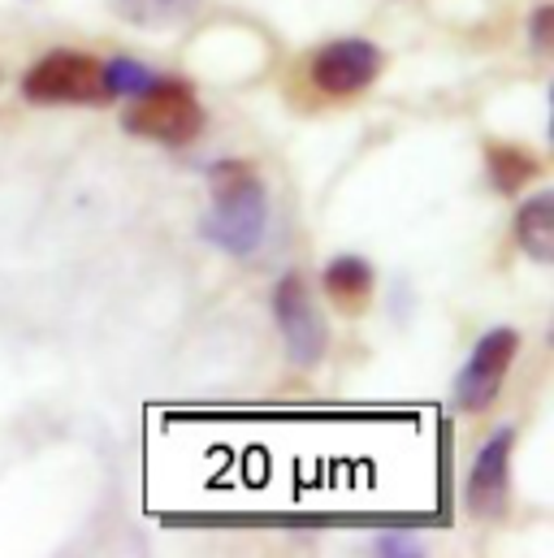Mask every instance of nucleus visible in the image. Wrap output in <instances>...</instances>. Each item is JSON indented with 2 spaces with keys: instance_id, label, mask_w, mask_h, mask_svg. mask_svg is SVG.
I'll return each instance as SVG.
<instances>
[{
  "instance_id": "obj_1",
  "label": "nucleus",
  "mask_w": 554,
  "mask_h": 558,
  "mask_svg": "<svg viewBox=\"0 0 554 558\" xmlns=\"http://www.w3.org/2000/svg\"><path fill=\"white\" fill-rule=\"evenodd\" d=\"M208 186H213V208L204 213L200 234L230 256H252L269 230V191L256 165L217 160L208 169Z\"/></svg>"
},
{
  "instance_id": "obj_2",
  "label": "nucleus",
  "mask_w": 554,
  "mask_h": 558,
  "mask_svg": "<svg viewBox=\"0 0 554 558\" xmlns=\"http://www.w3.org/2000/svg\"><path fill=\"white\" fill-rule=\"evenodd\" d=\"M122 131L135 140L186 147L204 131V105L200 96L178 78H156L147 92H138L135 105L122 113Z\"/></svg>"
},
{
  "instance_id": "obj_3",
  "label": "nucleus",
  "mask_w": 554,
  "mask_h": 558,
  "mask_svg": "<svg viewBox=\"0 0 554 558\" xmlns=\"http://www.w3.org/2000/svg\"><path fill=\"white\" fill-rule=\"evenodd\" d=\"M22 96L31 105H105L109 100L105 61H96L79 48H52L48 57H39L26 70Z\"/></svg>"
},
{
  "instance_id": "obj_4",
  "label": "nucleus",
  "mask_w": 554,
  "mask_h": 558,
  "mask_svg": "<svg viewBox=\"0 0 554 558\" xmlns=\"http://www.w3.org/2000/svg\"><path fill=\"white\" fill-rule=\"evenodd\" d=\"M386 70V52L373 39L347 35V39H329L312 52L308 61V78L321 96L329 100H351L360 92H369Z\"/></svg>"
},
{
  "instance_id": "obj_5",
  "label": "nucleus",
  "mask_w": 554,
  "mask_h": 558,
  "mask_svg": "<svg viewBox=\"0 0 554 558\" xmlns=\"http://www.w3.org/2000/svg\"><path fill=\"white\" fill-rule=\"evenodd\" d=\"M274 320L277 333L286 342V355L294 368H316L329 351V325L299 274H286L274 286Z\"/></svg>"
},
{
  "instance_id": "obj_6",
  "label": "nucleus",
  "mask_w": 554,
  "mask_h": 558,
  "mask_svg": "<svg viewBox=\"0 0 554 558\" xmlns=\"http://www.w3.org/2000/svg\"><path fill=\"white\" fill-rule=\"evenodd\" d=\"M516 351H520V333L516 329L498 325V329L481 333L472 355L463 360V368L455 377V408L468 412V416L485 412L498 399V390L507 381V368L516 364Z\"/></svg>"
},
{
  "instance_id": "obj_7",
  "label": "nucleus",
  "mask_w": 554,
  "mask_h": 558,
  "mask_svg": "<svg viewBox=\"0 0 554 558\" xmlns=\"http://www.w3.org/2000/svg\"><path fill=\"white\" fill-rule=\"evenodd\" d=\"M511 446L516 428H498L472 459L468 481H463V507L477 520H503L507 498H511Z\"/></svg>"
},
{
  "instance_id": "obj_8",
  "label": "nucleus",
  "mask_w": 554,
  "mask_h": 558,
  "mask_svg": "<svg viewBox=\"0 0 554 558\" xmlns=\"http://www.w3.org/2000/svg\"><path fill=\"white\" fill-rule=\"evenodd\" d=\"M321 281H325V294L334 299V307L347 312V316H360L369 307L373 290H377V274L364 256H334L325 265Z\"/></svg>"
},
{
  "instance_id": "obj_9",
  "label": "nucleus",
  "mask_w": 554,
  "mask_h": 558,
  "mask_svg": "<svg viewBox=\"0 0 554 558\" xmlns=\"http://www.w3.org/2000/svg\"><path fill=\"white\" fill-rule=\"evenodd\" d=\"M516 243L529 260L551 265L554 260V195L542 191L516 208Z\"/></svg>"
},
{
  "instance_id": "obj_10",
  "label": "nucleus",
  "mask_w": 554,
  "mask_h": 558,
  "mask_svg": "<svg viewBox=\"0 0 554 558\" xmlns=\"http://www.w3.org/2000/svg\"><path fill=\"white\" fill-rule=\"evenodd\" d=\"M113 13L143 31H173L200 13V0H113Z\"/></svg>"
},
{
  "instance_id": "obj_11",
  "label": "nucleus",
  "mask_w": 554,
  "mask_h": 558,
  "mask_svg": "<svg viewBox=\"0 0 554 558\" xmlns=\"http://www.w3.org/2000/svg\"><path fill=\"white\" fill-rule=\"evenodd\" d=\"M485 169H490L494 191H503V195H516L520 186H529V182L542 173L538 156H533V151H525V147H511V143L490 147V151H485Z\"/></svg>"
},
{
  "instance_id": "obj_12",
  "label": "nucleus",
  "mask_w": 554,
  "mask_h": 558,
  "mask_svg": "<svg viewBox=\"0 0 554 558\" xmlns=\"http://www.w3.org/2000/svg\"><path fill=\"white\" fill-rule=\"evenodd\" d=\"M156 83V74L143 65V61H131V57H113L105 61V87H109V100L118 96H131L135 100L138 92H147Z\"/></svg>"
},
{
  "instance_id": "obj_13",
  "label": "nucleus",
  "mask_w": 554,
  "mask_h": 558,
  "mask_svg": "<svg viewBox=\"0 0 554 558\" xmlns=\"http://www.w3.org/2000/svg\"><path fill=\"white\" fill-rule=\"evenodd\" d=\"M377 555L416 558V555H424V542L412 537V533H382V537H377Z\"/></svg>"
},
{
  "instance_id": "obj_14",
  "label": "nucleus",
  "mask_w": 554,
  "mask_h": 558,
  "mask_svg": "<svg viewBox=\"0 0 554 558\" xmlns=\"http://www.w3.org/2000/svg\"><path fill=\"white\" fill-rule=\"evenodd\" d=\"M529 39H533V48H538V52H551V44H554V4H538V9H533Z\"/></svg>"
}]
</instances>
